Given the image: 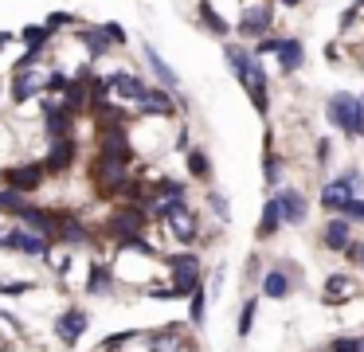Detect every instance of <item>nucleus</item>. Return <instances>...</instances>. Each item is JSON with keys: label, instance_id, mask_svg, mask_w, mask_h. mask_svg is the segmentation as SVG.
<instances>
[{"label": "nucleus", "instance_id": "f257e3e1", "mask_svg": "<svg viewBox=\"0 0 364 352\" xmlns=\"http://www.w3.org/2000/svg\"><path fill=\"white\" fill-rule=\"evenodd\" d=\"M157 219L168 227V235H173L181 247L192 250L200 242V219H196V211L188 208L184 196H161L157 200Z\"/></svg>", "mask_w": 364, "mask_h": 352}, {"label": "nucleus", "instance_id": "f03ea898", "mask_svg": "<svg viewBox=\"0 0 364 352\" xmlns=\"http://www.w3.org/2000/svg\"><path fill=\"white\" fill-rule=\"evenodd\" d=\"M325 117H329L348 141L364 137V98H356V94H348V90L329 94V102H325Z\"/></svg>", "mask_w": 364, "mask_h": 352}, {"label": "nucleus", "instance_id": "7ed1b4c3", "mask_svg": "<svg viewBox=\"0 0 364 352\" xmlns=\"http://www.w3.org/2000/svg\"><path fill=\"white\" fill-rule=\"evenodd\" d=\"M51 329H55V336H59L63 348H75V344L87 336V329H90V313L82 309V305H67V309L55 317V325H51Z\"/></svg>", "mask_w": 364, "mask_h": 352}, {"label": "nucleus", "instance_id": "20e7f679", "mask_svg": "<svg viewBox=\"0 0 364 352\" xmlns=\"http://www.w3.org/2000/svg\"><path fill=\"white\" fill-rule=\"evenodd\" d=\"M95 184H98V192L118 196V192H126V188H129V169L122 161H110V156L98 153L95 156Z\"/></svg>", "mask_w": 364, "mask_h": 352}, {"label": "nucleus", "instance_id": "39448f33", "mask_svg": "<svg viewBox=\"0 0 364 352\" xmlns=\"http://www.w3.org/2000/svg\"><path fill=\"white\" fill-rule=\"evenodd\" d=\"M317 242H321L325 250H333V255H345L348 247H353V219L348 215H329L321 223V235H317Z\"/></svg>", "mask_w": 364, "mask_h": 352}, {"label": "nucleus", "instance_id": "423d86ee", "mask_svg": "<svg viewBox=\"0 0 364 352\" xmlns=\"http://www.w3.org/2000/svg\"><path fill=\"white\" fill-rule=\"evenodd\" d=\"M356 196H360V192H356V188L348 184L345 176H337V180H325V184H321V196H317V203H321L329 215H345L348 203H353Z\"/></svg>", "mask_w": 364, "mask_h": 352}, {"label": "nucleus", "instance_id": "0eeeda50", "mask_svg": "<svg viewBox=\"0 0 364 352\" xmlns=\"http://www.w3.org/2000/svg\"><path fill=\"white\" fill-rule=\"evenodd\" d=\"M98 153L110 156V161H122V164L134 161V145H129L122 125H102V133H98Z\"/></svg>", "mask_w": 364, "mask_h": 352}, {"label": "nucleus", "instance_id": "6e6552de", "mask_svg": "<svg viewBox=\"0 0 364 352\" xmlns=\"http://www.w3.org/2000/svg\"><path fill=\"white\" fill-rule=\"evenodd\" d=\"M9 250L16 255H32V258H48L51 255V239L40 231H28V227H12L9 231Z\"/></svg>", "mask_w": 364, "mask_h": 352}, {"label": "nucleus", "instance_id": "1a4fd4ad", "mask_svg": "<svg viewBox=\"0 0 364 352\" xmlns=\"http://www.w3.org/2000/svg\"><path fill=\"white\" fill-rule=\"evenodd\" d=\"M75 156H79V145H75V137L51 141L48 156H43V169H48V176H63V172H71V169H75Z\"/></svg>", "mask_w": 364, "mask_h": 352}, {"label": "nucleus", "instance_id": "9d476101", "mask_svg": "<svg viewBox=\"0 0 364 352\" xmlns=\"http://www.w3.org/2000/svg\"><path fill=\"white\" fill-rule=\"evenodd\" d=\"M4 176V188H16V192H36V188L43 184V176H48V169L43 164H12V169L0 172Z\"/></svg>", "mask_w": 364, "mask_h": 352}, {"label": "nucleus", "instance_id": "9b49d317", "mask_svg": "<svg viewBox=\"0 0 364 352\" xmlns=\"http://www.w3.org/2000/svg\"><path fill=\"white\" fill-rule=\"evenodd\" d=\"M48 90V78H43V70H12V102L16 106H24V102H32L36 94Z\"/></svg>", "mask_w": 364, "mask_h": 352}, {"label": "nucleus", "instance_id": "f8f14e48", "mask_svg": "<svg viewBox=\"0 0 364 352\" xmlns=\"http://www.w3.org/2000/svg\"><path fill=\"white\" fill-rule=\"evenodd\" d=\"M278 203H282V219H286V227H301L309 219V200H306V192L301 188H278Z\"/></svg>", "mask_w": 364, "mask_h": 352}, {"label": "nucleus", "instance_id": "ddd939ff", "mask_svg": "<svg viewBox=\"0 0 364 352\" xmlns=\"http://www.w3.org/2000/svg\"><path fill=\"white\" fill-rule=\"evenodd\" d=\"M270 20H274V12H270L267 0H262V4H247L243 16H239V31H243L247 39H262L270 31Z\"/></svg>", "mask_w": 364, "mask_h": 352}, {"label": "nucleus", "instance_id": "4468645a", "mask_svg": "<svg viewBox=\"0 0 364 352\" xmlns=\"http://www.w3.org/2000/svg\"><path fill=\"white\" fill-rule=\"evenodd\" d=\"M259 294H262V297H270V302H286V297L294 294V278L274 262V266H270V270L259 278Z\"/></svg>", "mask_w": 364, "mask_h": 352}, {"label": "nucleus", "instance_id": "2eb2a0df", "mask_svg": "<svg viewBox=\"0 0 364 352\" xmlns=\"http://www.w3.org/2000/svg\"><path fill=\"white\" fill-rule=\"evenodd\" d=\"M43 129L51 133V141H59V137H71V129H75V117L63 110V102H51V98H43Z\"/></svg>", "mask_w": 364, "mask_h": 352}, {"label": "nucleus", "instance_id": "dca6fc26", "mask_svg": "<svg viewBox=\"0 0 364 352\" xmlns=\"http://www.w3.org/2000/svg\"><path fill=\"white\" fill-rule=\"evenodd\" d=\"M87 294H90V297L114 294V262L90 258V262H87Z\"/></svg>", "mask_w": 364, "mask_h": 352}, {"label": "nucleus", "instance_id": "f3484780", "mask_svg": "<svg viewBox=\"0 0 364 352\" xmlns=\"http://www.w3.org/2000/svg\"><path fill=\"white\" fill-rule=\"evenodd\" d=\"M55 242H63V247H87V242H95V235H90V227L82 223V219L63 215V211H59V231H55Z\"/></svg>", "mask_w": 364, "mask_h": 352}, {"label": "nucleus", "instance_id": "a211bd4d", "mask_svg": "<svg viewBox=\"0 0 364 352\" xmlns=\"http://www.w3.org/2000/svg\"><path fill=\"white\" fill-rule=\"evenodd\" d=\"M356 294H360V289H356V282L348 278V274H329L325 286H321V302L325 305H345V302H353Z\"/></svg>", "mask_w": 364, "mask_h": 352}, {"label": "nucleus", "instance_id": "6ab92c4d", "mask_svg": "<svg viewBox=\"0 0 364 352\" xmlns=\"http://www.w3.org/2000/svg\"><path fill=\"white\" fill-rule=\"evenodd\" d=\"M106 82H110V90H114V94H122V98L137 102V106H141L145 94H149V86H145L141 78L134 75V70H114V75L106 78Z\"/></svg>", "mask_w": 364, "mask_h": 352}, {"label": "nucleus", "instance_id": "aec40b11", "mask_svg": "<svg viewBox=\"0 0 364 352\" xmlns=\"http://www.w3.org/2000/svg\"><path fill=\"white\" fill-rule=\"evenodd\" d=\"M286 227L282 219V203H278V196H270V200H262V215H259V227H255V235H259V242L274 239L278 231Z\"/></svg>", "mask_w": 364, "mask_h": 352}, {"label": "nucleus", "instance_id": "412c9836", "mask_svg": "<svg viewBox=\"0 0 364 352\" xmlns=\"http://www.w3.org/2000/svg\"><path fill=\"white\" fill-rule=\"evenodd\" d=\"M161 266L168 270V278H181V274H204V262H200L196 250H173V255L161 258Z\"/></svg>", "mask_w": 364, "mask_h": 352}, {"label": "nucleus", "instance_id": "4be33fe9", "mask_svg": "<svg viewBox=\"0 0 364 352\" xmlns=\"http://www.w3.org/2000/svg\"><path fill=\"white\" fill-rule=\"evenodd\" d=\"M301 63H306V47H301V39H282V47H278V67H282V75H294V70H301Z\"/></svg>", "mask_w": 364, "mask_h": 352}, {"label": "nucleus", "instance_id": "5701e85b", "mask_svg": "<svg viewBox=\"0 0 364 352\" xmlns=\"http://www.w3.org/2000/svg\"><path fill=\"white\" fill-rule=\"evenodd\" d=\"M137 110H141V114H153V117H173L176 114V102H173V94H168V90H149Z\"/></svg>", "mask_w": 364, "mask_h": 352}, {"label": "nucleus", "instance_id": "b1692460", "mask_svg": "<svg viewBox=\"0 0 364 352\" xmlns=\"http://www.w3.org/2000/svg\"><path fill=\"white\" fill-rule=\"evenodd\" d=\"M259 297H262V294H251L243 305H239V325H235V336H239V341H247V336L255 333V313H259Z\"/></svg>", "mask_w": 364, "mask_h": 352}, {"label": "nucleus", "instance_id": "393cba45", "mask_svg": "<svg viewBox=\"0 0 364 352\" xmlns=\"http://www.w3.org/2000/svg\"><path fill=\"white\" fill-rule=\"evenodd\" d=\"M145 63H149V67H153V75H157V78H161V82H165V86H168V90H176V86H181V78H176V70H173V67H168V63H165V59H161V55H157V51H153V47H145Z\"/></svg>", "mask_w": 364, "mask_h": 352}, {"label": "nucleus", "instance_id": "a878e982", "mask_svg": "<svg viewBox=\"0 0 364 352\" xmlns=\"http://www.w3.org/2000/svg\"><path fill=\"white\" fill-rule=\"evenodd\" d=\"M82 43H87V51H90V59H102L106 51H110V31L106 28H87L82 31Z\"/></svg>", "mask_w": 364, "mask_h": 352}, {"label": "nucleus", "instance_id": "bb28decb", "mask_svg": "<svg viewBox=\"0 0 364 352\" xmlns=\"http://www.w3.org/2000/svg\"><path fill=\"white\" fill-rule=\"evenodd\" d=\"M188 176L200 180V184L212 180V156H208L204 149H188Z\"/></svg>", "mask_w": 364, "mask_h": 352}, {"label": "nucleus", "instance_id": "cd10ccee", "mask_svg": "<svg viewBox=\"0 0 364 352\" xmlns=\"http://www.w3.org/2000/svg\"><path fill=\"white\" fill-rule=\"evenodd\" d=\"M208 325V289H196L188 297V329H204Z\"/></svg>", "mask_w": 364, "mask_h": 352}, {"label": "nucleus", "instance_id": "c85d7f7f", "mask_svg": "<svg viewBox=\"0 0 364 352\" xmlns=\"http://www.w3.org/2000/svg\"><path fill=\"white\" fill-rule=\"evenodd\" d=\"M20 39L28 43V51H40L43 55V47L51 43V28H48V23H28V28L20 31Z\"/></svg>", "mask_w": 364, "mask_h": 352}, {"label": "nucleus", "instance_id": "c756f323", "mask_svg": "<svg viewBox=\"0 0 364 352\" xmlns=\"http://www.w3.org/2000/svg\"><path fill=\"white\" fill-rule=\"evenodd\" d=\"M196 12H200V20H204V28H208V31H215V36H228V20H223V16L215 12V8L208 4V0H200Z\"/></svg>", "mask_w": 364, "mask_h": 352}, {"label": "nucleus", "instance_id": "7c9ffc66", "mask_svg": "<svg viewBox=\"0 0 364 352\" xmlns=\"http://www.w3.org/2000/svg\"><path fill=\"white\" fill-rule=\"evenodd\" d=\"M24 208H28V196L24 192H16V188H0V211H9V215L16 219Z\"/></svg>", "mask_w": 364, "mask_h": 352}, {"label": "nucleus", "instance_id": "2f4dec72", "mask_svg": "<svg viewBox=\"0 0 364 352\" xmlns=\"http://www.w3.org/2000/svg\"><path fill=\"white\" fill-rule=\"evenodd\" d=\"M137 336H145L141 329H126V333H114V336H106V341L98 344V352H122L129 341H137Z\"/></svg>", "mask_w": 364, "mask_h": 352}, {"label": "nucleus", "instance_id": "473e14b6", "mask_svg": "<svg viewBox=\"0 0 364 352\" xmlns=\"http://www.w3.org/2000/svg\"><path fill=\"white\" fill-rule=\"evenodd\" d=\"M208 208L215 211V219H220V223H231V208H228V200H223V196L215 192V188L208 192Z\"/></svg>", "mask_w": 364, "mask_h": 352}, {"label": "nucleus", "instance_id": "72a5a7b5", "mask_svg": "<svg viewBox=\"0 0 364 352\" xmlns=\"http://www.w3.org/2000/svg\"><path fill=\"white\" fill-rule=\"evenodd\" d=\"M278 172H282V164H278V156L267 149V161H262V180H267V184L274 188V184H278Z\"/></svg>", "mask_w": 364, "mask_h": 352}, {"label": "nucleus", "instance_id": "f704fd0d", "mask_svg": "<svg viewBox=\"0 0 364 352\" xmlns=\"http://www.w3.org/2000/svg\"><path fill=\"white\" fill-rule=\"evenodd\" d=\"M329 352H360V336H333Z\"/></svg>", "mask_w": 364, "mask_h": 352}, {"label": "nucleus", "instance_id": "c9c22d12", "mask_svg": "<svg viewBox=\"0 0 364 352\" xmlns=\"http://www.w3.org/2000/svg\"><path fill=\"white\" fill-rule=\"evenodd\" d=\"M278 47H282V39L278 36H262V39H255V55H278Z\"/></svg>", "mask_w": 364, "mask_h": 352}, {"label": "nucleus", "instance_id": "e433bc0d", "mask_svg": "<svg viewBox=\"0 0 364 352\" xmlns=\"http://www.w3.org/2000/svg\"><path fill=\"white\" fill-rule=\"evenodd\" d=\"M32 289H36V282H4L0 294H4V297H20V294H32Z\"/></svg>", "mask_w": 364, "mask_h": 352}, {"label": "nucleus", "instance_id": "4c0bfd02", "mask_svg": "<svg viewBox=\"0 0 364 352\" xmlns=\"http://www.w3.org/2000/svg\"><path fill=\"white\" fill-rule=\"evenodd\" d=\"M345 258H348V262H356V270H360V274H364V239H356V242H353V247H348V250H345Z\"/></svg>", "mask_w": 364, "mask_h": 352}, {"label": "nucleus", "instance_id": "58836bf2", "mask_svg": "<svg viewBox=\"0 0 364 352\" xmlns=\"http://www.w3.org/2000/svg\"><path fill=\"white\" fill-rule=\"evenodd\" d=\"M67 86L71 82H67L63 70H48V90H67Z\"/></svg>", "mask_w": 364, "mask_h": 352}, {"label": "nucleus", "instance_id": "ea45409f", "mask_svg": "<svg viewBox=\"0 0 364 352\" xmlns=\"http://www.w3.org/2000/svg\"><path fill=\"white\" fill-rule=\"evenodd\" d=\"M348 219H353V223H364V196H356L353 203H348V211H345Z\"/></svg>", "mask_w": 364, "mask_h": 352}, {"label": "nucleus", "instance_id": "a19ab883", "mask_svg": "<svg viewBox=\"0 0 364 352\" xmlns=\"http://www.w3.org/2000/svg\"><path fill=\"white\" fill-rule=\"evenodd\" d=\"M67 23H75L71 12H51V16H48V28H51V31H55V28H67Z\"/></svg>", "mask_w": 364, "mask_h": 352}, {"label": "nucleus", "instance_id": "79ce46f5", "mask_svg": "<svg viewBox=\"0 0 364 352\" xmlns=\"http://www.w3.org/2000/svg\"><path fill=\"white\" fill-rule=\"evenodd\" d=\"M341 176H345L348 184L356 188V192H360V188H364V172H360V169H345V172H341Z\"/></svg>", "mask_w": 364, "mask_h": 352}, {"label": "nucleus", "instance_id": "37998d69", "mask_svg": "<svg viewBox=\"0 0 364 352\" xmlns=\"http://www.w3.org/2000/svg\"><path fill=\"white\" fill-rule=\"evenodd\" d=\"M329 156H333V145H329V137H321V141H317V161L329 164Z\"/></svg>", "mask_w": 364, "mask_h": 352}, {"label": "nucleus", "instance_id": "c03bdc74", "mask_svg": "<svg viewBox=\"0 0 364 352\" xmlns=\"http://www.w3.org/2000/svg\"><path fill=\"white\" fill-rule=\"evenodd\" d=\"M356 12H360V8H353V4H348V8H345V16H341V31H348V28H353V20H356Z\"/></svg>", "mask_w": 364, "mask_h": 352}, {"label": "nucleus", "instance_id": "a18cd8bd", "mask_svg": "<svg viewBox=\"0 0 364 352\" xmlns=\"http://www.w3.org/2000/svg\"><path fill=\"white\" fill-rule=\"evenodd\" d=\"M106 31H110L114 43H126V31H122V23H106Z\"/></svg>", "mask_w": 364, "mask_h": 352}, {"label": "nucleus", "instance_id": "49530a36", "mask_svg": "<svg viewBox=\"0 0 364 352\" xmlns=\"http://www.w3.org/2000/svg\"><path fill=\"white\" fill-rule=\"evenodd\" d=\"M9 231H12V227L0 223V250H9Z\"/></svg>", "mask_w": 364, "mask_h": 352}, {"label": "nucleus", "instance_id": "de8ad7c7", "mask_svg": "<svg viewBox=\"0 0 364 352\" xmlns=\"http://www.w3.org/2000/svg\"><path fill=\"white\" fill-rule=\"evenodd\" d=\"M4 43H9V36H0V51H4Z\"/></svg>", "mask_w": 364, "mask_h": 352}, {"label": "nucleus", "instance_id": "09e8293b", "mask_svg": "<svg viewBox=\"0 0 364 352\" xmlns=\"http://www.w3.org/2000/svg\"><path fill=\"white\" fill-rule=\"evenodd\" d=\"M353 8H364V0H353Z\"/></svg>", "mask_w": 364, "mask_h": 352}, {"label": "nucleus", "instance_id": "8fccbe9b", "mask_svg": "<svg viewBox=\"0 0 364 352\" xmlns=\"http://www.w3.org/2000/svg\"><path fill=\"white\" fill-rule=\"evenodd\" d=\"M282 4H301V0H282Z\"/></svg>", "mask_w": 364, "mask_h": 352}, {"label": "nucleus", "instance_id": "3c124183", "mask_svg": "<svg viewBox=\"0 0 364 352\" xmlns=\"http://www.w3.org/2000/svg\"><path fill=\"white\" fill-rule=\"evenodd\" d=\"M360 352H364V333H360Z\"/></svg>", "mask_w": 364, "mask_h": 352}, {"label": "nucleus", "instance_id": "603ef678", "mask_svg": "<svg viewBox=\"0 0 364 352\" xmlns=\"http://www.w3.org/2000/svg\"><path fill=\"white\" fill-rule=\"evenodd\" d=\"M0 286H4V282H0Z\"/></svg>", "mask_w": 364, "mask_h": 352}]
</instances>
